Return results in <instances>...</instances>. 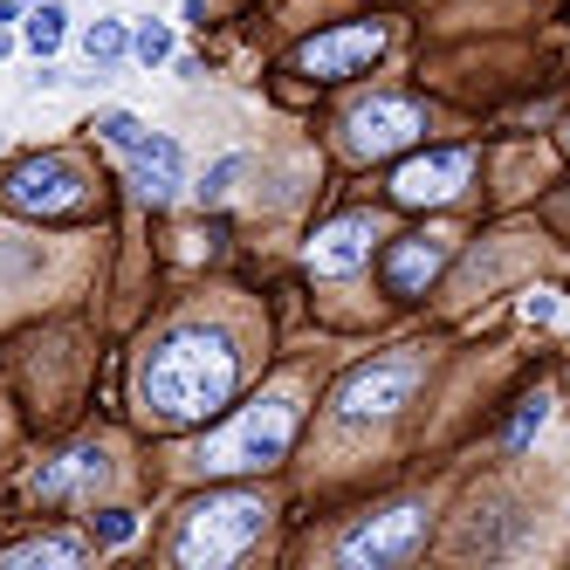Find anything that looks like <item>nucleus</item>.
<instances>
[{
    "mask_svg": "<svg viewBox=\"0 0 570 570\" xmlns=\"http://www.w3.org/2000/svg\"><path fill=\"white\" fill-rule=\"evenodd\" d=\"M234 392H240V344L220 323H179V331H166L138 364L145 413L173 420V426L220 420Z\"/></svg>",
    "mask_w": 570,
    "mask_h": 570,
    "instance_id": "1",
    "label": "nucleus"
},
{
    "mask_svg": "<svg viewBox=\"0 0 570 570\" xmlns=\"http://www.w3.org/2000/svg\"><path fill=\"white\" fill-rule=\"evenodd\" d=\"M413 138H426V110H420L413 97H392V90L364 97V104L344 117V145H351L357 158H392V151H405Z\"/></svg>",
    "mask_w": 570,
    "mask_h": 570,
    "instance_id": "9",
    "label": "nucleus"
},
{
    "mask_svg": "<svg viewBox=\"0 0 570 570\" xmlns=\"http://www.w3.org/2000/svg\"><path fill=\"white\" fill-rule=\"evenodd\" d=\"M97 131H104L110 151H125V158H131L138 193L151 199V207L179 199V186H186V158H179V145H173L166 131H145L131 110H104V117H97Z\"/></svg>",
    "mask_w": 570,
    "mask_h": 570,
    "instance_id": "6",
    "label": "nucleus"
},
{
    "mask_svg": "<svg viewBox=\"0 0 570 570\" xmlns=\"http://www.w3.org/2000/svg\"><path fill=\"white\" fill-rule=\"evenodd\" d=\"M543 420H550V399H543V392H537V399H522V413L509 420V433H502V446H509V454H522V446H529V440H537V433H543Z\"/></svg>",
    "mask_w": 570,
    "mask_h": 570,
    "instance_id": "18",
    "label": "nucleus"
},
{
    "mask_svg": "<svg viewBox=\"0 0 570 570\" xmlns=\"http://www.w3.org/2000/svg\"><path fill=\"white\" fill-rule=\"evenodd\" d=\"M474 179V151L468 145H440V151H420L405 158L392 173V199L399 207H446V199H461Z\"/></svg>",
    "mask_w": 570,
    "mask_h": 570,
    "instance_id": "10",
    "label": "nucleus"
},
{
    "mask_svg": "<svg viewBox=\"0 0 570 570\" xmlns=\"http://www.w3.org/2000/svg\"><path fill=\"white\" fill-rule=\"evenodd\" d=\"M125 49H131V28H125V21H97V28L83 35V56H90V69H97V76H104L117 56H125Z\"/></svg>",
    "mask_w": 570,
    "mask_h": 570,
    "instance_id": "16",
    "label": "nucleus"
},
{
    "mask_svg": "<svg viewBox=\"0 0 570 570\" xmlns=\"http://www.w3.org/2000/svg\"><path fill=\"white\" fill-rule=\"evenodd\" d=\"M110 481V454L97 440H83V446H69V454H56V461H42L28 474V488L42 502H62V495H97V488Z\"/></svg>",
    "mask_w": 570,
    "mask_h": 570,
    "instance_id": "13",
    "label": "nucleus"
},
{
    "mask_svg": "<svg viewBox=\"0 0 570 570\" xmlns=\"http://www.w3.org/2000/svg\"><path fill=\"white\" fill-rule=\"evenodd\" d=\"M131 56H138L145 69L173 62V28H166V21H138V28H131Z\"/></svg>",
    "mask_w": 570,
    "mask_h": 570,
    "instance_id": "17",
    "label": "nucleus"
},
{
    "mask_svg": "<svg viewBox=\"0 0 570 570\" xmlns=\"http://www.w3.org/2000/svg\"><path fill=\"white\" fill-rule=\"evenodd\" d=\"M420 379H426L420 351H392V357L357 364V372H344L337 392H331V420L337 426H379V420H392L399 405L420 392Z\"/></svg>",
    "mask_w": 570,
    "mask_h": 570,
    "instance_id": "4",
    "label": "nucleus"
},
{
    "mask_svg": "<svg viewBox=\"0 0 570 570\" xmlns=\"http://www.w3.org/2000/svg\"><path fill=\"white\" fill-rule=\"evenodd\" d=\"M372 240H385L372 214H344V220H331V227H316V240H309V268L331 275V282H337V275H357L364 262H372Z\"/></svg>",
    "mask_w": 570,
    "mask_h": 570,
    "instance_id": "12",
    "label": "nucleus"
},
{
    "mask_svg": "<svg viewBox=\"0 0 570 570\" xmlns=\"http://www.w3.org/2000/svg\"><path fill=\"white\" fill-rule=\"evenodd\" d=\"M0 21H14V0H0Z\"/></svg>",
    "mask_w": 570,
    "mask_h": 570,
    "instance_id": "21",
    "label": "nucleus"
},
{
    "mask_svg": "<svg viewBox=\"0 0 570 570\" xmlns=\"http://www.w3.org/2000/svg\"><path fill=\"white\" fill-rule=\"evenodd\" d=\"M440 268H446V234H399L379 262L385 296H426L440 282Z\"/></svg>",
    "mask_w": 570,
    "mask_h": 570,
    "instance_id": "11",
    "label": "nucleus"
},
{
    "mask_svg": "<svg viewBox=\"0 0 570 570\" xmlns=\"http://www.w3.org/2000/svg\"><path fill=\"white\" fill-rule=\"evenodd\" d=\"M420 543H426V502H399L385 515L351 522L344 537H337V563H351V570H385V563H405Z\"/></svg>",
    "mask_w": 570,
    "mask_h": 570,
    "instance_id": "7",
    "label": "nucleus"
},
{
    "mask_svg": "<svg viewBox=\"0 0 570 570\" xmlns=\"http://www.w3.org/2000/svg\"><path fill=\"white\" fill-rule=\"evenodd\" d=\"M76 570L83 563V537H28L14 550H0V570Z\"/></svg>",
    "mask_w": 570,
    "mask_h": 570,
    "instance_id": "14",
    "label": "nucleus"
},
{
    "mask_svg": "<svg viewBox=\"0 0 570 570\" xmlns=\"http://www.w3.org/2000/svg\"><path fill=\"white\" fill-rule=\"evenodd\" d=\"M62 35H69V14L56 8V0H35V14L21 21V42L35 49V62L56 56V49H62Z\"/></svg>",
    "mask_w": 570,
    "mask_h": 570,
    "instance_id": "15",
    "label": "nucleus"
},
{
    "mask_svg": "<svg viewBox=\"0 0 570 570\" xmlns=\"http://www.w3.org/2000/svg\"><path fill=\"white\" fill-rule=\"evenodd\" d=\"M392 42V28L385 21H337V28H323L309 35V42L296 49V69L316 76V83H344V76H364Z\"/></svg>",
    "mask_w": 570,
    "mask_h": 570,
    "instance_id": "8",
    "label": "nucleus"
},
{
    "mask_svg": "<svg viewBox=\"0 0 570 570\" xmlns=\"http://www.w3.org/2000/svg\"><path fill=\"white\" fill-rule=\"evenodd\" d=\"M90 529H97V543H104V550H125V543L138 537V515H131V509H104Z\"/></svg>",
    "mask_w": 570,
    "mask_h": 570,
    "instance_id": "20",
    "label": "nucleus"
},
{
    "mask_svg": "<svg viewBox=\"0 0 570 570\" xmlns=\"http://www.w3.org/2000/svg\"><path fill=\"white\" fill-rule=\"evenodd\" d=\"M0 193H8V207L28 214V220H76V214H90V179H83V166H76V158H62V151L21 158Z\"/></svg>",
    "mask_w": 570,
    "mask_h": 570,
    "instance_id": "5",
    "label": "nucleus"
},
{
    "mask_svg": "<svg viewBox=\"0 0 570 570\" xmlns=\"http://www.w3.org/2000/svg\"><path fill=\"white\" fill-rule=\"evenodd\" d=\"M262 522H268V502L255 495V488H220V495L193 502L179 515V529H173V563H186V570H220V563H234V557L255 550Z\"/></svg>",
    "mask_w": 570,
    "mask_h": 570,
    "instance_id": "3",
    "label": "nucleus"
},
{
    "mask_svg": "<svg viewBox=\"0 0 570 570\" xmlns=\"http://www.w3.org/2000/svg\"><path fill=\"white\" fill-rule=\"evenodd\" d=\"M240 179H248V151H234V158H220V166L207 173V179H199V199H207V207H220V199L240 186Z\"/></svg>",
    "mask_w": 570,
    "mask_h": 570,
    "instance_id": "19",
    "label": "nucleus"
},
{
    "mask_svg": "<svg viewBox=\"0 0 570 570\" xmlns=\"http://www.w3.org/2000/svg\"><path fill=\"white\" fill-rule=\"evenodd\" d=\"M289 446H296V399L262 392L255 405H240L220 433H207L193 446V468L199 474H262L275 461H289Z\"/></svg>",
    "mask_w": 570,
    "mask_h": 570,
    "instance_id": "2",
    "label": "nucleus"
},
{
    "mask_svg": "<svg viewBox=\"0 0 570 570\" xmlns=\"http://www.w3.org/2000/svg\"><path fill=\"white\" fill-rule=\"evenodd\" d=\"M8 49H14V42H8V35H0V62H8Z\"/></svg>",
    "mask_w": 570,
    "mask_h": 570,
    "instance_id": "22",
    "label": "nucleus"
}]
</instances>
